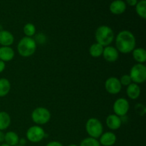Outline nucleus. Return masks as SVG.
I'll use <instances>...</instances> for the list:
<instances>
[{
  "mask_svg": "<svg viewBox=\"0 0 146 146\" xmlns=\"http://www.w3.org/2000/svg\"><path fill=\"white\" fill-rule=\"evenodd\" d=\"M136 40L131 31L123 30L120 31L115 38V48L118 52L129 54L135 48Z\"/></svg>",
  "mask_w": 146,
  "mask_h": 146,
  "instance_id": "1",
  "label": "nucleus"
},
{
  "mask_svg": "<svg viewBox=\"0 0 146 146\" xmlns=\"http://www.w3.org/2000/svg\"><path fill=\"white\" fill-rule=\"evenodd\" d=\"M96 43L104 47L110 46L114 39V32L111 27L103 25L98 27L95 32Z\"/></svg>",
  "mask_w": 146,
  "mask_h": 146,
  "instance_id": "2",
  "label": "nucleus"
},
{
  "mask_svg": "<svg viewBox=\"0 0 146 146\" xmlns=\"http://www.w3.org/2000/svg\"><path fill=\"white\" fill-rule=\"evenodd\" d=\"M36 42L31 37L24 36L19 41L17 51L21 56L29 57L35 53L36 49Z\"/></svg>",
  "mask_w": 146,
  "mask_h": 146,
  "instance_id": "3",
  "label": "nucleus"
},
{
  "mask_svg": "<svg viewBox=\"0 0 146 146\" xmlns=\"http://www.w3.org/2000/svg\"><path fill=\"white\" fill-rule=\"evenodd\" d=\"M86 131L91 138L97 139L103 134L104 126L98 118H91L86 123Z\"/></svg>",
  "mask_w": 146,
  "mask_h": 146,
  "instance_id": "4",
  "label": "nucleus"
},
{
  "mask_svg": "<svg viewBox=\"0 0 146 146\" xmlns=\"http://www.w3.org/2000/svg\"><path fill=\"white\" fill-rule=\"evenodd\" d=\"M132 82L143 84L146 80V66L143 64H136L131 68L129 74Z\"/></svg>",
  "mask_w": 146,
  "mask_h": 146,
  "instance_id": "5",
  "label": "nucleus"
},
{
  "mask_svg": "<svg viewBox=\"0 0 146 146\" xmlns=\"http://www.w3.org/2000/svg\"><path fill=\"white\" fill-rule=\"evenodd\" d=\"M31 119L37 125H44L51 119V113L46 108L38 107L33 111Z\"/></svg>",
  "mask_w": 146,
  "mask_h": 146,
  "instance_id": "6",
  "label": "nucleus"
},
{
  "mask_svg": "<svg viewBox=\"0 0 146 146\" xmlns=\"http://www.w3.org/2000/svg\"><path fill=\"white\" fill-rule=\"evenodd\" d=\"M27 140L34 143H39L45 138L46 133L39 125H33L30 127L26 133Z\"/></svg>",
  "mask_w": 146,
  "mask_h": 146,
  "instance_id": "7",
  "label": "nucleus"
},
{
  "mask_svg": "<svg viewBox=\"0 0 146 146\" xmlns=\"http://www.w3.org/2000/svg\"><path fill=\"white\" fill-rule=\"evenodd\" d=\"M114 113L119 117H123L126 115L130 109L129 102L128 100L124 98H118L114 102L113 106Z\"/></svg>",
  "mask_w": 146,
  "mask_h": 146,
  "instance_id": "8",
  "label": "nucleus"
},
{
  "mask_svg": "<svg viewBox=\"0 0 146 146\" xmlns=\"http://www.w3.org/2000/svg\"><path fill=\"white\" fill-rule=\"evenodd\" d=\"M105 88L108 93L111 94H118L121 92L122 85L119 79L116 77H110L105 82Z\"/></svg>",
  "mask_w": 146,
  "mask_h": 146,
  "instance_id": "9",
  "label": "nucleus"
},
{
  "mask_svg": "<svg viewBox=\"0 0 146 146\" xmlns=\"http://www.w3.org/2000/svg\"><path fill=\"white\" fill-rule=\"evenodd\" d=\"M102 55L106 61L110 63H113L118 60V57H119V52L115 47L111 46H107L104 47Z\"/></svg>",
  "mask_w": 146,
  "mask_h": 146,
  "instance_id": "10",
  "label": "nucleus"
},
{
  "mask_svg": "<svg viewBox=\"0 0 146 146\" xmlns=\"http://www.w3.org/2000/svg\"><path fill=\"white\" fill-rule=\"evenodd\" d=\"M106 125L108 126V128L112 131L119 129L122 125L121 118L115 114H111L108 115L106 120Z\"/></svg>",
  "mask_w": 146,
  "mask_h": 146,
  "instance_id": "11",
  "label": "nucleus"
},
{
  "mask_svg": "<svg viewBox=\"0 0 146 146\" xmlns=\"http://www.w3.org/2000/svg\"><path fill=\"white\" fill-rule=\"evenodd\" d=\"M117 141V137L115 134L113 132H106L103 133L100 136L99 143L101 145L112 146Z\"/></svg>",
  "mask_w": 146,
  "mask_h": 146,
  "instance_id": "12",
  "label": "nucleus"
},
{
  "mask_svg": "<svg viewBox=\"0 0 146 146\" xmlns=\"http://www.w3.org/2000/svg\"><path fill=\"white\" fill-rule=\"evenodd\" d=\"M14 41V35L7 30L0 31V45L2 46H10Z\"/></svg>",
  "mask_w": 146,
  "mask_h": 146,
  "instance_id": "13",
  "label": "nucleus"
},
{
  "mask_svg": "<svg viewBox=\"0 0 146 146\" xmlns=\"http://www.w3.org/2000/svg\"><path fill=\"white\" fill-rule=\"evenodd\" d=\"M110 11L112 14H121L126 9V4L122 0H115L110 4Z\"/></svg>",
  "mask_w": 146,
  "mask_h": 146,
  "instance_id": "14",
  "label": "nucleus"
},
{
  "mask_svg": "<svg viewBox=\"0 0 146 146\" xmlns=\"http://www.w3.org/2000/svg\"><path fill=\"white\" fill-rule=\"evenodd\" d=\"M15 53L14 49L10 46L0 47V60L4 62L10 61L14 58Z\"/></svg>",
  "mask_w": 146,
  "mask_h": 146,
  "instance_id": "15",
  "label": "nucleus"
},
{
  "mask_svg": "<svg viewBox=\"0 0 146 146\" xmlns=\"http://www.w3.org/2000/svg\"><path fill=\"white\" fill-rule=\"evenodd\" d=\"M141 88H140L138 84H135V83H131L130 85L127 86L126 94L128 98L132 100H135L139 98L141 95Z\"/></svg>",
  "mask_w": 146,
  "mask_h": 146,
  "instance_id": "16",
  "label": "nucleus"
},
{
  "mask_svg": "<svg viewBox=\"0 0 146 146\" xmlns=\"http://www.w3.org/2000/svg\"><path fill=\"white\" fill-rule=\"evenodd\" d=\"M132 54L134 60L138 64H144L146 61V51L143 48H135Z\"/></svg>",
  "mask_w": 146,
  "mask_h": 146,
  "instance_id": "17",
  "label": "nucleus"
},
{
  "mask_svg": "<svg viewBox=\"0 0 146 146\" xmlns=\"http://www.w3.org/2000/svg\"><path fill=\"white\" fill-rule=\"evenodd\" d=\"M4 141L7 145L10 146H16L19 144V138L17 133L14 131H9L6 133L4 137Z\"/></svg>",
  "mask_w": 146,
  "mask_h": 146,
  "instance_id": "18",
  "label": "nucleus"
},
{
  "mask_svg": "<svg viewBox=\"0 0 146 146\" xmlns=\"http://www.w3.org/2000/svg\"><path fill=\"white\" fill-rule=\"evenodd\" d=\"M11 124V117L5 111L0 112V131H4Z\"/></svg>",
  "mask_w": 146,
  "mask_h": 146,
  "instance_id": "19",
  "label": "nucleus"
},
{
  "mask_svg": "<svg viewBox=\"0 0 146 146\" xmlns=\"http://www.w3.org/2000/svg\"><path fill=\"white\" fill-rule=\"evenodd\" d=\"M11 90V84L5 78H0V97H4L9 93Z\"/></svg>",
  "mask_w": 146,
  "mask_h": 146,
  "instance_id": "20",
  "label": "nucleus"
},
{
  "mask_svg": "<svg viewBox=\"0 0 146 146\" xmlns=\"http://www.w3.org/2000/svg\"><path fill=\"white\" fill-rule=\"evenodd\" d=\"M104 47L98 43H94L90 46L89 54L94 58H98L103 54Z\"/></svg>",
  "mask_w": 146,
  "mask_h": 146,
  "instance_id": "21",
  "label": "nucleus"
},
{
  "mask_svg": "<svg viewBox=\"0 0 146 146\" xmlns=\"http://www.w3.org/2000/svg\"><path fill=\"white\" fill-rule=\"evenodd\" d=\"M135 10L140 17L143 19L146 18V1L145 0H141L138 1L135 5Z\"/></svg>",
  "mask_w": 146,
  "mask_h": 146,
  "instance_id": "22",
  "label": "nucleus"
},
{
  "mask_svg": "<svg viewBox=\"0 0 146 146\" xmlns=\"http://www.w3.org/2000/svg\"><path fill=\"white\" fill-rule=\"evenodd\" d=\"M23 31H24V34H25L26 36L31 37L36 34V27L31 23H27L24 25Z\"/></svg>",
  "mask_w": 146,
  "mask_h": 146,
  "instance_id": "23",
  "label": "nucleus"
},
{
  "mask_svg": "<svg viewBox=\"0 0 146 146\" xmlns=\"http://www.w3.org/2000/svg\"><path fill=\"white\" fill-rule=\"evenodd\" d=\"M79 146H101V144L96 138L88 137L83 140Z\"/></svg>",
  "mask_w": 146,
  "mask_h": 146,
  "instance_id": "24",
  "label": "nucleus"
},
{
  "mask_svg": "<svg viewBox=\"0 0 146 146\" xmlns=\"http://www.w3.org/2000/svg\"><path fill=\"white\" fill-rule=\"evenodd\" d=\"M121 84L122 86H128V85L132 83V80H131V77H130L129 74H125V75L122 76L121 78L119 79Z\"/></svg>",
  "mask_w": 146,
  "mask_h": 146,
  "instance_id": "25",
  "label": "nucleus"
},
{
  "mask_svg": "<svg viewBox=\"0 0 146 146\" xmlns=\"http://www.w3.org/2000/svg\"><path fill=\"white\" fill-rule=\"evenodd\" d=\"M135 111H136L137 113L140 115H145V112H146V108L145 106L143 104H138L135 107Z\"/></svg>",
  "mask_w": 146,
  "mask_h": 146,
  "instance_id": "26",
  "label": "nucleus"
},
{
  "mask_svg": "<svg viewBox=\"0 0 146 146\" xmlns=\"http://www.w3.org/2000/svg\"><path fill=\"white\" fill-rule=\"evenodd\" d=\"M36 38H37V41H38V42H39V43H44V41H46L45 36L43 35L41 33H40L38 36H36Z\"/></svg>",
  "mask_w": 146,
  "mask_h": 146,
  "instance_id": "27",
  "label": "nucleus"
},
{
  "mask_svg": "<svg viewBox=\"0 0 146 146\" xmlns=\"http://www.w3.org/2000/svg\"><path fill=\"white\" fill-rule=\"evenodd\" d=\"M46 146H64L58 141H51L46 144Z\"/></svg>",
  "mask_w": 146,
  "mask_h": 146,
  "instance_id": "28",
  "label": "nucleus"
},
{
  "mask_svg": "<svg viewBox=\"0 0 146 146\" xmlns=\"http://www.w3.org/2000/svg\"><path fill=\"white\" fill-rule=\"evenodd\" d=\"M126 2L128 3V5L131 6V7H133L135 6L138 3V0H126Z\"/></svg>",
  "mask_w": 146,
  "mask_h": 146,
  "instance_id": "29",
  "label": "nucleus"
},
{
  "mask_svg": "<svg viewBox=\"0 0 146 146\" xmlns=\"http://www.w3.org/2000/svg\"><path fill=\"white\" fill-rule=\"evenodd\" d=\"M5 67H6L5 62H4V61H2L0 60V73H1L2 71H4V70L5 69Z\"/></svg>",
  "mask_w": 146,
  "mask_h": 146,
  "instance_id": "30",
  "label": "nucleus"
},
{
  "mask_svg": "<svg viewBox=\"0 0 146 146\" xmlns=\"http://www.w3.org/2000/svg\"><path fill=\"white\" fill-rule=\"evenodd\" d=\"M5 133L2 131H0V143H3L4 141Z\"/></svg>",
  "mask_w": 146,
  "mask_h": 146,
  "instance_id": "31",
  "label": "nucleus"
},
{
  "mask_svg": "<svg viewBox=\"0 0 146 146\" xmlns=\"http://www.w3.org/2000/svg\"><path fill=\"white\" fill-rule=\"evenodd\" d=\"M27 143V140L25 138H21L19 139V144L21 145H24Z\"/></svg>",
  "mask_w": 146,
  "mask_h": 146,
  "instance_id": "32",
  "label": "nucleus"
},
{
  "mask_svg": "<svg viewBox=\"0 0 146 146\" xmlns=\"http://www.w3.org/2000/svg\"><path fill=\"white\" fill-rule=\"evenodd\" d=\"M0 146H10V145H7V143H3V144H1V145H0Z\"/></svg>",
  "mask_w": 146,
  "mask_h": 146,
  "instance_id": "33",
  "label": "nucleus"
},
{
  "mask_svg": "<svg viewBox=\"0 0 146 146\" xmlns=\"http://www.w3.org/2000/svg\"><path fill=\"white\" fill-rule=\"evenodd\" d=\"M68 146H78V145H76V144H71V145H68Z\"/></svg>",
  "mask_w": 146,
  "mask_h": 146,
  "instance_id": "34",
  "label": "nucleus"
},
{
  "mask_svg": "<svg viewBox=\"0 0 146 146\" xmlns=\"http://www.w3.org/2000/svg\"><path fill=\"white\" fill-rule=\"evenodd\" d=\"M16 146H24V145H19V144H18V145H16Z\"/></svg>",
  "mask_w": 146,
  "mask_h": 146,
  "instance_id": "35",
  "label": "nucleus"
}]
</instances>
